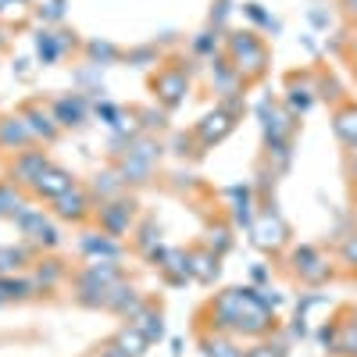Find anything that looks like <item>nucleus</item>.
<instances>
[{"mask_svg": "<svg viewBox=\"0 0 357 357\" xmlns=\"http://www.w3.org/2000/svg\"><path fill=\"white\" fill-rule=\"evenodd\" d=\"M8 4H25V0H8Z\"/></svg>", "mask_w": 357, "mask_h": 357, "instance_id": "nucleus-40", "label": "nucleus"}, {"mask_svg": "<svg viewBox=\"0 0 357 357\" xmlns=\"http://www.w3.org/2000/svg\"><path fill=\"white\" fill-rule=\"evenodd\" d=\"M61 275H65V264H61V261H40V264H36L33 282H36V289H40V286H43V289H50Z\"/></svg>", "mask_w": 357, "mask_h": 357, "instance_id": "nucleus-25", "label": "nucleus"}, {"mask_svg": "<svg viewBox=\"0 0 357 357\" xmlns=\"http://www.w3.org/2000/svg\"><path fill=\"white\" fill-rule=\"evenodd\" d=\"M86 54L89 57H93V61H114V57H118V47H111V43H86Z\"/></svg>", "mask_w": 357, "mask_h": 357, "instance_id": "nucleus-30", "label": "nucleus"}, {"mask_svg": "<svg viewBox=\"0 0 357 357\" xmlns=\"http://www.w3.org/2000/svg\"><path fill=\"white\" fill-rule=\"evenodd\" d=\"M75 186V178L65 172V168H57V165H47L43 168V175L36 178V183H33V193L36 197H43V200H57V197H61V193H68Z\"/></svg>", "mask_w": 357, "mask_h": 357, "instance_id": "nucleus-7", "label": "nucleus"}, {"mask_svg": "<svg viewBox=\"0 0 357 357\" xmlns=\"http://www.w3.org/2000/svg\"><path fill=\"white\" fill-rule=\"evenodd\" d=\"M200 350H204V357H247L240 347H236L232 340H225L222 333L204 336V340H200Z\"/></svg>", "mask_w": 357, "mask_h": 357, "instance_id": "nucleus-23", "label": "nucleus"}, {"mask_svg": "<svg viewBox=\"0 0 357 357\" xmlns=\"http://www.w3.org/2000/svg\"><path fill=\"white\" fill-rule=\"evenodd\" d=\"M36 54H40L43 65L57 61V57H61V43H57V33H40V36H36Z\"/></svg>", "mask_w": 357, "mask_h": 357, "instance_id": "nucleus-27", "label": "nucleus"}, {"mask_svg": "<svg viewBox=\"0 0 357 357\" xmlns=\"http://www.w3.org/2000/svg\"><path fill=\"white\" fill-rule=\"evenodd\" d=\"M50 161H47V154L43 151H22V154H15V165H11V183L15 186H33L36 178L43 175V168H47Z\"/></svg>", "mask_w": 357, "mask_h": 357, "instance_id": "nucleus-5", "label": "nucleus"}, {"mask_svg": "<svg viewBox=\"0 0 357 357\" xmlns=\"http://www.w3.org/2000/svg\"><path fill=\"white\" fill-rule=\"evenodd\" d=\"M215 43H218V36H215V33H200V36L193 40V50H197V54H207Z\"/></svg>", "mask_w": 357, "mask_h": 357, "instance_id": "nucleus-33", "label": "nucleus"}, {"mask_svg": "<svg viewBox=\"0 0 357 357\" xmlns=\"http://www.w3.org/2000/svg\"><path fill=\"white\" fill-rule=\"evenodd\" d=\"M122 190H126V178L118 175V168H111V172H97L93 175V193L107 204V200H114V197H122Z\"/></svg>", "mask_w": 357, "mask_h": 357, "instance_id": "nucleus-20", "label": "nucleus"}, {"mask_svg": "<svg viewBox=\"0 0 357 357\" xmlns=\"http://www.w3.org/2000/svg\"><path fill=\"white\" fill-rule=\"evenodd\" d=\"M25 264H29V254H25V247H0V275L22 272Z\"/></svg>", "mask_w": 357, "mask_h": 357, "instance_id": "nucleus-24", "label": "nucleus"}, {"mask_svg": "<svg viewBox=\"0 0 357 357\" xmlns=\"http://www.w3.org/2000/svg\"><path fill=\"white\" fill-rule=\"evenodd\" d=\"M29 143H33V132H29V126H25V118H22V114L0 118V151H15V154H22Z\"/></svg>", "mask_w": 357, "mask_h": 357, "instance_id": "nucleus-8", "label": "nucleus"}, {"mask_svg": "<svg viewBox=\"0 0 357 357\" xmlns=\"http://www.w3.org/2000/svg\"><path fill=\"white\" fill-rule=\"evenodd\" d=\"M232 247V240H229V229L225 225H218V229H211V240H207V250H215L218 257L225 254Z\"/></svg>", "mask_w": 357, "mask_h": 357, "instance_id": "nucleus-29", "label": "nucleus"}, {"mask_svg": "<svg viewBox=\"0 0 357 357\" xmlns=\"http://www.w3.org/2000/svg\"><path fill=\"white\" fill-rule=\"evenodd\" d=\"M4 304H11V301H8V293H4V286H0V307H4Z\"/></svg>", "mask_w": 357, "mask_h": 357, "instance_id": "nucleus-38", "label": "nucleus"}, {"mask_svg": "<svg viewBox=\"0 0 357 357\" xmlns=\"http://www.w3.org/2000/svg\"><path fill=\"white\" fill-rule=\"evenodd\" d=\"M79 247L89 261H118L122 257V247H118V240L107 232H86L79 240Z\"/></svg>", "mask_w": 357, "mask_h": 357, "instance_id": "nucleus-11", "label": "nucleus"}, {"mask_svg": "<svg viewBox=\"0 0 357 357\" xmlns=\"http://www.w3.org/2000/svg\"><path fill=\"white\" fill-rule=\"evenodd\" d=\"M107 289L111 286H104L97 279H89L86 272H79L75 275V304H82V307H104L107 304Z\"/></svg>", "mask_w": 357, "mask_h": 357, "instance_id": "nucleus-14", "label": "nucleus"}, {"mask_svg": "<svg viewBox=\"0 0 357 357\" xmlns=\"http://www.w3.org/2000/svg\"><path fill=\"white\" fill-rule=\"evenodd\" d=\"M215 8H218V11L211 15V22H215V29H222V22H225V15H229V4H225V0H218Z\"/></svg>", "mask_w": 357, "mask_h": 357, "instance_id": "nucleus-35", "label": "nucleus"}, {"mask_svg": "<svg viewBox=\"0 0 357 357\" xmlns=\"http://www.w3.org/2000/svg\"><path fill=\"white\" fill-rule=\"evenodd\" d=\"M336 350L340 354H357V321H347L343 325V333H340V340H336Z\"/></svg>", "mask_w": 357, "mask_h": 357, "instance_id": "nucleus-28", "label": "nucleus"}, {"mask_svg": "<svg viewBox=\"0 0 357 357\" xmlns=\"http://www.w3.org/2000/svg\"><path fill=\"white\" fill-rule=\"evenodd\" d=\"M350 47H354V54H357V33H354V40H350Z\"/></svg>", "mask_w": 357, "mask_h": 357, "instance_id": "nucleus-39", "label": "nucleus"}, {"mask_svg": "<svg viewBox=\"0 0 357 357\" xmlns=\"http://www.w3.org/2000/svg\"><path fill=\"white\" fill-rule=\"evenodd\" d=\"M89 207H93V200H89V193L75 183L68 193H61L54 200V215L65 218V222H86L89 218Z\"/></svg>", "mask_w": 357, "mask_h": 357, "instance_id": "nucleus-4", "label": "nucleus"}, {"mask_svg": "<svg viewBox=\"0 0 357 357\" xmlns=\"http://www.w3.org/2000/svg\"><path fill=\"white\" fill-rule=\"evenodd\" d=\"M247 357H286V347H254V350H247Z\"/></svg>", "mask_w": 357, "mask_h": 357, "instance_id": "nucleus-32", "label": "nucleus"}, {"mask_svg": "<svg viewBox=\"0 0 357 357\" xmlns=\"http://www.w3.org/2000/svg\"><path fill=\"white\" fill-rule=\"evenodd\" d=\"M254 236H257V247L275 250V247H282V243H286V225H282L272 211H264V215H261V222L254 225Z\"/></svg>", "mask_w": 357, "mask_h": 357, "instance_id": "nucleus-15", "label": "nucleus"}, {"mask_svg": "<svg viewBox=\"0 0 357 357\" xmlns=\"http://www.w3.org/2000/svg\"><path fill=\"white\" fill-rule=\"evenodd\" d=\"M111 343H114L118 350H122L126 357H143V354H146V347H151V340H146L132 321H126L122 329H118V333L111 336Z\"/></svg>", "mask_w": 357, "mask_h": 357, "instance_id": "nucleus-16", "label": "nucleus"}, {"mask_svg": "<svg viewBox=\"0 0 357 357\" xmlns=\"http://www.w3.org/2000/svg\"><path fill=\"white\" fill-rule=\"evenodd\" d=\"M229 54H232V68L240 75H261L264 72V47L254 33H232Z\"/></svg>", "mask_w": 357, "mask_h": 357, "instance_id": "nucleus-1", "label": "nucleus"}, {"mask_svg": "<svg viewBox=\"0 0 357 357\" xmlns=\"http://www.w3.org/2000/svg\"><path fill=\"white\" fill-rule=\"evenodd\" d=\"M15 225L22 229V236H29L36 247H47V250H54L57 243H61V232L54 229V222L40 211V207H25V211L15 218Z\"/></svg>", "mask_w": 357, "mask_h": 357, "instance_id": "nucleus-2", "label": "nucleus"}, {"mask_svg": "<svg viewBox=\"0 0 357 357\" xmlns=\"http://www.w3.org/2000/svg\"><path fill=\"white\" fill-rule=\"evenodd\" d=\"M29 207V200L22 197V190L15 183H0V218H18Z\"/></svg>", "mask_w": 357, "mask_h": 357, "instance_id": "nucleus-22", "label": "nucleus"}, {"mask_svg": "<svg viewBox=\"0 0 357 357\" xmlns=\"http://www.w3.org/2000/svg\"><path fill=\"white\" fill-rule=\"evenodd\" d=\"M229 129H232V114H229L225 107H218V111L204 114L200 122H197V139H200L204 146H211V143H218Z\"/></svg>", "mask_w": 357, "mask_h": 357, "instance_id": "nucleus-12", "label": "nucleus"}, {"mask_svg": "<svg viewBox=\"0 0 357 357\" xmlns=\"http://www.w3.org/2000/svg\"><path fill=\"white\" fill-rule=\"evenodd\" d=\"M132 218H136V200H132V197H129V200L114 197V200H107V204L97 207L100 232H107V236H122V232H129Z\"/></svg>", "mask_w": 357, "mask_h": 357, "instance_id": "nucleus-3", "label": "nucleus"}, {"mask_svg": "<svg viewBox=\"0 0 357 357\" xmlns=\"http://www.w3.org/2000/svg\"><path fill=\"white\" fill-rule=\"evenodd\" d=\"M343 4H347V11H350V15L357 18V0H343Z\"/></svg>", "mask_w": 357, "mask_h": 357, "instance_id": "nucleus-37", "label": "nucleus"}, {"mask_svg": "<svg viewBox=\"0 0 357 357\" xmlns=\"http://www.w3.org/2000/svg\"><path fill=\"white\" fill-rule=\"evenodd\" d=\"M0 286H4L8 301H25V296L36 293V282L33 279H8V275H0Z\"/></svg>", "mask_w": 357, "mask_h": 357, "instance_id": "nucleus-26", "label": "nucleus"}, {"mask_svg": "<svg viewBox=\"0 0 357 357\" xmlns=\"http://www.w3.org/2000/svg\"><path fill=\"white\" fill-rule=\"evenodd\" d=\"M354 314H357V311H354Z\"/></svg>", "mask_w": 357, "mask_h": 357, "instance_id": "nucleus-42", "label": "nucleus"}, {"mask_svg": "<svg viewBox=\"0 0 357 357\" xmlns=\"http://www.w3.org/2000/svg\"><path fill=\"white\" fill-rule=\"evenodd\" d=\"M118 175L126 178V186H129V183L143 186V183H151V175H154V161L136 158V154H126V161L118 165Z\"/></svg>", "mask_w": 357, "mask_h": 357, "instance_id": "nucleus-18", "label": "nucleus"}, {"mask_svg": "<svg viewBox=\"0 0 357 357\" xmlns=\"http://www.w3.org/2000/svg\"><path fill=\"white\" fill-rule=\"evenodd\" d=\"M343 261L347 264H357V236H350V240L343 243Z\"/></svg>", "mask_w": 357, "mask_h": 357, "instance_id": "nucleus-34", "label": "nucleus"}, {"mask_svg": "<svg viewBox=\"0 0 357 357\" xmlns=\"http://www.w3.org/2000/svg\"><path fill=\"white\" fill-rule=\"evenodd\" d=\"M107 311H114V314H122L126 321H132L146 304H143V296L136 293V286H126V282H114L111 289H107V304H104Z\"/></svg>", "mask_w": 357, "mask_h": 357, "instance_id": "nucleus-6", "label": "nucleus"}, {"mask_svg": "<svg viewBox=\"0 0 357 357\" xmlns=\"http://www.w3.org/2000/svg\"><path fill=\"white\" fill-rule=\"evenodd\" d=\"M190 275L200 282H215L218 279V254L215 250H197L190 254Z\"/></svg>", "mask_w": 357, "mask_h": 357, "instance_id": "nucleus-19", "label": "nucleus"}, {"mask_svg": "<svg viewBox=\"0 0 357 357\" xmlns=\"http://www.w3.org/2000/svg\"><path fill=\"white\" fill-rule=\"evenodd\" d=\"M154 89H158V97L165 100V107H175L178 100H183V93L190 89V79L178 72V68H168L154 79Z\"/></svg>", "mask_w": 357, "mask_h": 357, "instance_id": "nucleus-13", "label": "nucleus"}, {"mask_svg": "<svg viewBox=\"0 0 357 357\" xmlns=\"http://www.w3.org/2000/svg\"><path fill=\"white\" fill-rule=\"evenodd\" d=\"M151 57H154V50H132L129 61H151Z\"/></svg>", "mask_w": 357, "mask_h": 357, "instance_id": "nucleus-36", "label": "nucleus"}, {"mask_svg": "<svg viewBox=\"0 0 357 357\" xmlns=\"http://www.w3.org/2000/svg\"><path fill=\"white\" fill-rule=\"evenodd\" d=\"M261 122H264V136H268V146H275V143H286V136L293 132V122H289V114L279 111L272 100H264L261 104Z\"/></svg>", "mask_w": 357, "mask_h": 357, "instance_id": "nucleus-10", "label": "nucleus"}, {"mask_svg": "<svg viewBox=\"0 0 357 357\" xmlns=\"http://www.w3.org/2000/svg\"><path fill=\"white\" fill-rule=\"evenodd\" d=\"M22 118H25V126H29V132H33V139H43V143H54L57 139V118H54V111H43V107H36V104H25L22 107Z\"/></svg>", "mask_w": 357, "mask_h": 357, "instance_id": "nucleus-9", "label": "nucleus"}, {"mask_svg": "<svg viewBox=\"0 0 357 357\" xmlns=\"http://www.w3.org/2000/svg\"><path fill=\"white\" fill-rule=\"evenodd\" d=\"M40 18L43 22H61L65 18V0H47V4L40 8Z\"/></svg>", "mask_w": 357, "mask_h": 357, "instance_id": "nucleus-31", "label": "nucleus"}, {"mask_svg": "<svg viewBox=\"0 0 357 357\" xmlns=\"http://www.w3.org/2000/svg\"><path fill=\"white\" fill-rule=\"evenodd\" d=\"M93 357H100V354H93Z\"/></svg>", "mask_w": 357, "mask_h": 357, "instance_id": "nucleus-41", "label": "nucleus"}, {"mask_svg": "<svg viewBox=\"0 0 357 357\" xmlns=\"http://www.w3.org/2000/svg\"><path fill=\"white\" fill-rule=\"evenodd\" d=\"M54 118H57V126H82L86 122V97L72 93V97L54 100Z\"/></svg>", "mask_w": 357, "mask_h": 357, "instance_id": "nucleus-17", "label": "nucleus"}, {"mask_svg": "<svg viewBox=\"0 0 357 357\" xmlns=\"http://www.w3.org/2000/svg\"><path fill=\"white\" fill-rule=\"evenodd\" d=\"M132 325H136V329L151 340V343H158V340L165 336V314L154 311V307H143V311L132 318Z\"/></svg>", "mask_w": 357, "mask_h": 357, "instance_id": "nucleus-21", "label": "nucleus"}]
</instances>
